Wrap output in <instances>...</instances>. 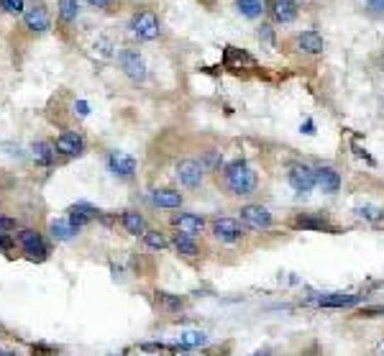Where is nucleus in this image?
Here are the masks:
<instances>
[{
    "mask_svg": "<svg viewBox=\"0 0 384 356\" xmlns=\"http://www.w3.org/2000/svg\"><path fill=\"white\" fill-rule=\"evenodd\" d=\"M23 26H26L31 34H47L49 26H52L49 8L44 6V3H31V6L23 11Z\"/></svg>",
    "mask_w": 384,
    "mask_h": 356,
    "instance_id": "10",
    "label": "nucleus"
},
{
    "mask_svg": "<svg viewBox=\"0 0 384 356\" xmlns=\"http://www.w3.org/2000/svg\"><path fill=\"white\" fill-rule=\"evenodd\" d=\"M267 11H269L277 23H292V21L297 18L295 0H269V3H267Z\"/></svg>",
    "mask_w": 384,
    "mask_h": 356,
    "instance_id": "20",
    "label": "nucleus"
},
{
    "mask_svg": "<svg viewBox=\"0 0 384 356\" xmlns=\"http://www.w3.org/2000/svg\"><path fill=\"white\" fill-rule=\"evenodd\" d=\"M154 305L159 308V313H164V316H180V313H185V310L190 308V300L185 295H177V292L156 289Z\"/></svg>",
    "mask_w": 384,
    "mask_h": 356,
    "instance_id": "11",
    "label": "nucleus"
},
{
    "mask_svg": "<svg viewBox=\"0 0 384 356\" xmlns=\"http://www.w3.org/2000/svg\"><path fill=\"white\" fill-rule=\"evenodd\" d=\"M49 234H52V239H54V241H69V239H74L80 231L74 229L67 218H54V221L49 223Z\"/></svg>",
    "mask_w": 384,
    "mask_h": 356,
    "instance_id": "24",
    "label": "nucleus"
},
{
    "mask_svg": "<svg viewBox=\"0 0 384 356\" xmlns=\"http://www.w3.org/2000/svg\"><path fill=\"white\" fill-rule=\"evenodd\" d=\"M208 343V336L202 333V331H187L180 336V346L182 349H197V346H205Z\"/></svg>",
    "mask_w": 384,
    "mask_h": 356,
    "instance_id": "29",
    "label": "nucleus"
},
{
    "mask_svg": "<svg viewBox=\"0 0 384 356\" xmlns=\"http://www.w3.org/2000/svg\"><path fill=\"white\" fill-rule=\"evenodd\" d=\"M95 218H100V210L93 208V205H88V202H77V205H72V208L67 210V221L72 223L77 231H82L85 226H90Z\"/></svg>",
    "mask_w": 384,
    "mask_h": 356,
    "instance_id": "18",
    "label": "nucleus"
},
{
    "mask_svg": "<svg viewBox=\"0 0 384 356\" xmlns=\"http://www.w3.org/2000/svg\"><path fill=\"white\" fill-rule=\"evenodd\" d=\"M177 182L182 185L185 190H200L205 185V169L197 159H180L175 167Z\"/></svg>",
    "mask_w": 384,
    "mask_h": 356,
    "instance_id": "7",
    "label": "nucleus"
},
{
    "mask_svg": "<svg viewBox=\"0 0 384 356\" xmlns=\"http://www.w3.org/2000/svg\"><path fill=\"white\" fill-rule=\"evenodd\" d=\"M105 161H108L110 172H113L115 177H121V180H131V177L136 175V167H139V161L131 154H126V151H110Z\"/></svg>",
    "mask_w": 384,
    "mask_h": 356,
    "instance_id": "14",
    "label": "nucleus"
},
{
    "mask_svg": "<svg viewBox=\"0 0 384 356\" xmlns=\"http://www.w3.org/2000/svg\"><path fill=\"white\" fill-rule=\"evenodd\" d=\"M151 202H154L156 208H164V210H182L185 195L180 190L156 188V190H151Z\"/></svg>",
    "mask_w": 384,
    "mask_h": 356,
    "instance_id": "17",
    "label": "nucleus"
},
{
    "mask_svg": "<svg viewBox=\"0 0 384 356\" xmlns=\"http://www.w3.org/2000/svg\"><path fill=\"white\" fill-rule=\"evenodd\" d=\"M297 47L303 49L305 54L315 57V54H323L325 41H323V36L318 34L315 28H308V31H303V34L297 36Z\"/></svg>",
    "mask_w": 384,
    "mask_h": 356,
    "instance_id": "23",
    "label": "nucleus"
},
{
    "mask_svg": "<svg viewBox=\"0 0 384 356\" xmlns=\"http://www.w3.org/2000/svg\"><path fill=\"white\" fill-rule=\"evenodd\" d=\"M361 218H366V221H382L384 218V210L382 208H374V205H366V208H359L356 210Z\"/></svg>",
    "mask_w": 384,
    "mask_h": 356,
    "instance_id": "32",
    "label": "nucleus"
},
{
    "mask_svg": "<svg viewBox=\"0 0 384 356\" xmlns=\"http://www.w3.org/2000/svg\"><path fill=\"white\" fill-rule=\"evenodd\" d=\"M290 226L297 231H336L323 213H297L292 215Z\"/></svg>",
    "mask_w": 384,
    "mask_h": 356,
    "instance_id": "16",
    "label": "nucleus"
},
{
    "mask_svg": "<svg viewBox=\"0 0 384 356\" xmlns=\"http://www.w3.org/2000/svg\"><path fill=\"white\" fill-rule=\"evenodd\" d=\"M141 241H144V246H146L149 251H164V249H169L172 243H169V236L164 234V231H159V229H149L146 234L141 236Z\"/></svg>",
    "mask_w": 384,
    "mask_h": 356,
    "instance_id": "25",
    "label": "nucleus"
},
{
    "mask_svg": "<svg viewBox=\"0 0 384 356\" xmlns=\"http://www.w3.org/2000/svg\"><path fill=\"white\" fill-rule=\"evenodd\" d=\"M16 246L21 249V254L31 259V262H47L49 259V243L44 239V234H39L36 229H18L13 234Z\"/></svg>",
    "mask_w": 384,
    "mask_h": 356,
    "instance_id": "2",
    "label": "nucleus"
},
{
    "mask_svg": "<svg viewBox=\"0 0 384 356\" xmlns=\"http://www.w3.org/2000/svg\"><path fill=\"white\" fill-rule=\"evenodd\" d=\"M0 8L11 16H21L26 11V0H0Z\"/></svg>",
    "mask_w": 384,
    "mask_h": 356,
    "instance_id": "30",
    "label": "nucleus"
},
{
    "mask_svg": "<svg viewBox=\"0 0 384 356\" xmlns=\"http://www.w3.org/2000/svg\"><path fill=\"white\" fill-rule=\"evenodd\" d=\"M205 169V175H218L223 169V154L216 151V149H208V151H202L200 159H197Z\"/></svg>",
    "mask_w": 384,
    "mask_h": 356,
    "instance_id": "26",
    "label": "nucleus"
},
{
    "mask_svg": "<svg viewBox=\"0 0 384 356\" xmlns=\"http://www.w3.org/2000/svg\"><path fill=\"white\" fill-rule=\"evenodd\" d=\"M315 180H318V188L323 190L325 195H336L341 185H344V177L338 172L333 164H320L315 167Z\"/></svg>",
    "mask_w": 384,
    "mask_h": 356,
    "instance_id": "15",
    "label": "nucleus"
},
{
    "mask_svg": "<svg viewBox=\"0 0 384 356\" xmlns=\"http://www.w3.org/2000/svg\"><path fill=\"white\" fill-rule=\"evenodd\" d=\"M364 6L369 8L371 13H384V0H364Z\"/></svg>",
    "mask_w": 384,
    "mask_h": 356,
    "instance_id": "33",
    "label": "nucleus"
},
{
    "mask_svg": "<svg viewBox=\"0 0 384 356\" xmlns=\"http://www.w3.org/2000/svg\"><path fill=\"white\" fill-rule=\"evenodd\" d=\"M287 182H290V188L300 195H308L313 190L318 188V180H315V167H310L308 161H295L287 167Z\"/></svg>",
    "mask_w": 384,
    "mask_h": 356,
    "instance_id": "6",
    "label": "nucleus"
},
{
    "mask_svg": "<svg viewBox=\"0 0 384 356\" xmlns=\"http://www.w3.org/2000/svg\"><path fill=\"white\" fill-rule=\"evenodd\" d=\"M21 226L16 218H11V215H0V236H6V234H16Z\"/></svg>",
    "mask_w": 384,
    "mask_h": 356,
    "instance_id": "31",
    "label": "nucleus"
},
{
    "mask_svg": "<svg viewBox=\"0 0 384 356\" xmlns=\"http://www.w3.org/2000/svg\"><path fill=\"white\" fill-rule=\"evenodd\" d=\"M208 223H210L208 218L195 213V210H177V213L169 215V226H172V231L195 236V239H200L202 234H208Z\"/></svg>",
    "mask_w": 384,
    "mask_h": 356,
    "instance_id": "5",
    "label": "nucleus"
},
{
    "mask_svg": "<svg viewBox=\"0 0 384 356\" xmlns=\"http://www.w3.org/2000/svg\"><path fill=\"white\" fill-rule=\"evenodd\" d=\"M208 234L213 236L218 243H228V246H233V243L246 239V229H243L241 221L233 218V215H216V218H210Z\"/></svg>",
    "mask_w": 384,
    "mask_h": 356,
    "instance_id": "3",
    "label": "nucleus"
},
{
    "mask_svg": "<svg viewBox=\"0 0 384 356\" xmlns=\"http://www.w3.org/2000/svg\"><path fill=\"white\" fill-rule=\"evenodd\" d=\"M238 221L246 231H269L274 226V215L262 202H243L238 208Z\"/></svg>",
    "mask_w": 384,
    "mask_h": 356,
    "instance_id": "4",
    "label": "nucleus"
},
{
    "mask_svg": "<svg viewBox=\"0 0 384 356\" xmlns=\"http://www.w3.org/2000/svg\"><path fill=\"white\" fill-rule=\"evenodd\" d=\"M121 226H123V231L131 236H144L149 231L146 215L139 213V210H134V208H128L121 213Z\"/></svg>",
    "mask_w": 384,
    "mask_h": 356,
    "instance_id": "21",
    "label": "nucleus"
},
{
    "mask_svg": "<svg viewBox=\"0 0 384 356\" xmlns=\"http://www.w3.org/2000/svg\"><path fill=\"white\" fill-rule=\"evenodd\" d=\"M218 182L226 195L231 197H251L259 190V175L246 159H233L223 164L218 172Z\"/></svg>",
    "mask_w": 384,
    "mask_h": 356,
    "instance_id": "1",
    "label": "nucleus"
},
{
    "mask_svg": "<svg viewBox=\"0 0 384 356\" xmlns=\"http://www.w3.org/2000/svg\"><path fill=\"white\" fill-rule=\"evenodd\" d=\"M259 39H264V41L274 39V36H272V26H262V28H259Z\"/></svg>",
    "mask_w": 384,
    "mask_h": 356,
    "instance_id": "35",
    "label": "nucleus"
},
{
    "mask_svg": "<svg viewBox=\"0 0 384 356\" xmlns=\"http://www.w3.org/2000/svg\"><path fill=\"white\" fill-rule=\"evenodd\" d=\"M57 8H59V18L64 21V23H72V21H77V16H80V3H77V0H59Z\"/></svg>",
    "mask_w": 384,
    "mask_h": 356,
    "instance_id": "27",
    "label": "nucleus"
},
{
    "mask_svg": "<svg viewBox=\"0 0 384 356\" xmlns=\"http://www.w3.org/2000/svg\"><path fill=\"white\" fill-rule=\"evenodd\" d=\"M169 243H172V249L177 251V256H182L187 262H197L202 256V243L197 241L195 236H187V234H172L169 236Z\"/></svg>",
    "mask_w": 384,
    "mask_h": 356,
    "instance_id": "12",
    "label": "nucleus"
},
{
    "mask_svg": "<svg viewBox=\"0 0 384 356\" xmlns=\"http://www.w3.org/2000/svg\"><path fill=\"white\" fill-rule=\"evenodd\" d=\"M251 356H274V354H272V349H267V346H264V349H256Z\"/></svg>",
    "mask_w": 384,
    "mask_h": 356,
    "instance_id": "36",
    "label": "nucleus"
},
{
    "mask_svg": "<svg viewBox=\"0 0 384 356\" xmlns=\"http://www.w3.org/2000/svg\"><path fill=\"white\" fill-rule=\"evenodd\" d=\"M118 64H121L123 74H126L128 80L134 82H144L146 80V62H144V57L136 49H123L121 54H118Z\"/></svg>",
    "mask_w": 384,
    "mask_h": 356,
    "instance_id": "9",
    "label": "nucleus"
},
{
    "mask_svg": "<svg viewBox=\"0 0 384 356\" xmlns=\"http://www.w3.org/2000/svg\"><path fill=\"white\" fill-rule=\"evenodd\" d=\"M31 159L44 169L54 167L57 164V147L52 142H47V139H36V142L31 144Z\"/></svg>",
    "mask_w": 384,
    "mask_h": 356,
    "instance_id": "19",
    "label": "nucleus"
},
{
    "mask_svg": "<svg viewBox=\"0 0 384 356\" xmlns=\"http://www.w3.org/2000/svg\"><path fill=\"white\" fill-rule=\"evenodd\" d=\"M361 303V295H349V292H330V295L318 297L320 308H354Z\"/></svg>",
    "mask_w": 384,
    "mask_h": 356,
    "instance_id": "22",
    "label": "nucleus"
},
{
    "mask_svg": "<svg viewBox=\"0 0 384 356\" xmlns=\"http://www.w3.org/2000/svg\"><path fill=\"white\" fill-rule=\"evenodd\" d=\"M93 8H100V11H108V8H113L115 0H88Z\"/></svg>",
    "mask_w": 384,
    "mask_h": 356,
    "instance_id": "34",
    "label": "nucleus"
},
{
    "mask_svg": "<svg viewBox=\"0 0 384 356\" xmlns=\"http://www.w3.org/2000/svg\"><path fill=\"white\" fill-rule=\"evenodd\" d=\"M54 147H57V154L67 156V159H74V156L85 154L88 144H85V139H82L80 134H74V131H64V134L57 136Z\"/></svg>",
    "mask_w": 384,
    "mask_h": 356,
    "instance_id": "13",
    "label": "nucleus"
},
{
    "mask_svg": "<svg viewBox=\"0 0 384 356\" xmlns=\"http://www.w3.org/2000/svg\"><path fill=\"white\" fill-rule=\"evenodd\" d=\"M382 72H384V59H382Z\"/></svg>",
    "mask_w": 384,
    "mask_h": 356,
    "instance_id": "37",
    "label": "nucleus"
},
{
    "mask_svg": "<svg viewBox=\"0 0 384 356\" xmlns=\"http://www.w3.org/2000/svg\"><path fill=\"white\" fill-rule=\"evenodd\" d=\"M131 31H134V36L139 41H154V39H159V34H162L159 18H156V13H151V11L136 13L134 18H131Z\"/></svg>",
    "mask_w": 384,
    "mask_h": 356,
    "instance_id": "8",
    "label": "nucleus"
},
{
    "mask_svg": "<svg viewBox=\"0 0 384 356\" xmlns=\"http://www.w3.org/2000/svg\"><path fill=\"white\" fill-rule=\"evenodd\" d=\"M236 8L238 13L246 16V18H259L264 13L262 0H236Z\"/></svg>",
    "mask_w": 384,
    "mask_h": 356,
    "instance_id": "28",
    "label": "nucleus"
}]
</instances>
